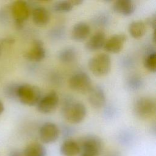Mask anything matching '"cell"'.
I'll return each mask as SVG.
<instances>
[{"label":"cell","instance_id":"3957f363","mask_svg":"<svg viewBox=\"0 0 156 156\" xmlns=\"http://www.w3.org/2000/svg\"><path fill=\"white\" fill-rule=\"evenodd\" d=\"M41 98L40 88L30 84H20L17 99L23 104L28 106L36 105Z\"/></svg>","mask_w":156,"mask_h":156},{"label":"cell","instance_id":"603a6c76","mask_svg":"<svg viewBox=\"0 0 156 156\" xmlns=\"http://www.w3.org/2000/svg\"><path fill=\"white\" fill-rule=\"evenodd\" d=\"M19 85L20 84L18 83H11L7 85L4 90L5 96L10 99H17V93Z\"/></svg>","mask_w":156,"mask_h":156},{"label":"cell","instance_id":"d6986e66","mask_svg":"<svg viewBox=\"0 0 156 156\" xmlns=\"http://www.w3.org/2000/svg\"><path fill=\"white\" fill-rule=\"evenodd\" d=\"M129 32L134 38H141L146 32V23L141 20L132 22L129 26Z\"/></svg>","mask_w":156,"mask_h":156},{"label":"cell","instance_id":"e0dca14e","mask_svg":"<svg viewBox=\"0 0 156 156\" xmlns=\"http://www.w3.org/2000/svg\"><path fill=\"white\" fill-rule=\"evenodd\" d=\"M60 152L63 156H77L80 154V149L77 141L68 139L62 143Z\"/></svg>","mask_w":156,"mask_h":156},{"label":"cell","instance_id":"30bf717a","mask_svg":"<svg viewBox=\"0 0 156 156\" xmlns=\"http://www.w3.org/2000/svg\"><path fill=\"white\" fill-rule=\"evenodd\" d=\"M46 57V49L41 40H34L29 49L24 54V57L30 62H39Z\"/></svg>","mask_w":156,"mask_h":156},{"label":"cell","instance_id":"8992f818","mask_svg":"<svg viewBox=\"0 0 156 156\" xmlns=\"http://www.w3.org/2000/svg\"><path fill=\"white\" fill-rule=\"evenodd\" d=\"M10 12L14 19L16 28L21 29L24 22L28 19L30 14V7L27 2L18 0L10 5Z\"/></svg>","mask_w":156,"mask_h":156},{"label":"cell","instance_id":"277c9868","mask_svg":"<svg viewBox=\"0 0 156 156\" xmlns=\"http://www.w3.org/2000/svg\"><path fill=\"white\" fill-rule=\"evenodd\" d=\"M111 65V58L106 53L96 54L88 62V68L90 71L98 77L106 76L110 71Z\"/></svg>","mask_w":156,"mask_h":156},{"label":"cell","instance_id":"484cf974","mask_svg":"<svg viewBox=\"0 0 156 156\" xmlns=\"http://www.w3.org/2000/svg\"><path fill=\"white\" fill-rule=\"evenodd\" d=\"M71 3L73 4V6L80 5V4H82L83 2V1H80V0H71Z\"/></svg>","mask_w":156,"mask_h":156},{"label":"cell","instance_id":"44dd1931","mask_svg":"<svg viewBox=\"0 0 156 156\" xmlns=\"http://www.w3.org/2000/svg\"><path fill=\"white\" fill-rule=\"evenodd\" d=\"M156 53L155 51L148 52L145 55L143 60L144 68L151 73H155L156 71Z\"/></svg>","mask_w":156,"mask_h":156},{"label":"cell","instance_id":"2e32d148","mask_svg":"<svg viewBox=\"0 0 156 156\" xmlns=\"http://www.w3.org/2000/svg\"><path fill=\"white\" fill-rule=\"evenodd\" d=\"M33 22L38 26L46 25L50 20V14L48 10L43 7H35L32 12Z\"/></svg>","mask_w":156,"mask_h":156},{"label":"cell","instance_id":"5bb4252c","mask_svg":"<svg viewBox=\"0 0 156 156\" xmlns=\"http://www.w3.org/2000/svg\"><path fill=\"white\" fill-rule=\"evenodd\" d=\"M106 41L105 34L103 31L95 32L87 41L85 48L87 50L94 52L104 48Z\"/></svg>","mask_w":156,"mask_h":156},{"label":"cell","instance_id":"ba28073f","mask_svg":"<svg viewBox=\"0 0 156 156\" xmlns=\"http://www.w3.org/2000/svg\"><path fill=\"white\" fill-rule=\"evenodd\" d=\"M59 98L55 91H51L44 96L41 97L37 103V108L43 114H49L54 112L58 104Z\"/></svg>","mask_w":156,"mask_h":156},{"label":"cell","instance_id":"4fadbf2b","mask_svg":"<svg viewBox=\"0 0 156 156\" xmlns=\"http://www.w3.org/2000/svg\"><path fill=\"white\" fill-rule=\"evenodd\" d=\"M90 32V26L85 22L80 21L73 27L71 32V38L74 41L81 42L88 38Z\"/></svg>","mask_w":156,"mask_h":156},{"label":"cell","instance_id":"7a4b0ae2","mask_svg":"<svg viewBox=\"0 0 156 156\" xmlns=\"http://www.w3.org/2000/svg\"><path fill=\"white\" fill-rule=\"evenodd\" d=\"M64 118L71 124H79L85 118L87 109L83 104L74 101H68L62 107Z\"/></svg>","mask_w":156,"mask_h":156},{"label":"cell","instance_id":"d4e9b609","mask_svg":"<svg viewBox=\"0 0 156 156\" xmlns=\"http://www.w3.org/2000/svg\"><path fill=\"white\" fill-rule=\"evenodd\" d=\"M8 156H24V155L23 151L22 152L18 149H13L9 152Z\"/></svg>","mask_w":156,"mask_h":156},{"label":"cell","instance_id":"8fae6325","mask_svg":"<svg viewBox=\"0 0 156 156\" xmlns=\"http://www.w3.org/2000/svg\"><path fill=\"white\" fill-rule=\"evenodd\" d=\"M126 40L124 34H115L106 40L104 48L107 52L118 53L122 49Z\"/></svg>","mask_w":156,"mask_h":156},{"label":"cell","instance_id":"9c48e42d","mask_svg":"<svg viewBox=\"0 0 156 156\" xmlns=\"http://www.w3.org/2000/svg\"><path fill=\"white\" fill-rule=\"evenodd\" d=\"M59 136L58 126L51 122L44 123L39 130V137L42 143L50 144L55 142Z\"/></svg>","mask_w":156,"mask_h":156},{"label":"cell","instance_id":"ffe728a7","mask_svg":"<svg viewBox=\"0 0 156 156\" xmlns=\"http://www.w3.org/2000/svg\"><path fill=\"white\" fill-rule=\"evenodd\" d=\"M77 57V51L73 47H66L60 50L58 53V60L64 63L73 62Z\"/></svg>","mask_w":156,"mask_h":156},{"label":"cell","instance_id":"9a60e30c","mask_svg":"<svg viewBox=\"0 0 156 156\" xmlns=\"http://www.w3.org/2000/svg\"><path fill=\"white\" fill-rule=\"evenodd\" d=\"M112 9L116 13L130 16L135 10V4L131 0H117L113 2Z\"/></svg>","mask_w":156,"mask_h":156},{"label":"cell","instance_id":"ac0fdd59","mask_svg":"<svg viewBox=\"0 0 156 156\" xmlns=\"http://www.w3.org/2000/svg\"><path fill=\"white\" fill-rule=\"evenodd\" d=\"M24 156H46V150L44 146L37 142L29 144L23 151Z\"/></svg>","mask_w":156,"mask_h":156},{"label":"cell","instance_id":"7402d4cb","mask_svg":"<svg viewBox=\"0 0 156 156\" xmlns=\"http://www.w3.org/2000/svg\"><path fill=\"white\" fill-rule=\"evenodd\" d=\"M73 7L71 1H60L53 4L52 10L58 13H67L70 12Z\"/></svg>","mask_w":156,"mask_h":156},{"label":"cell","instance_id":"52a82bcc","mask_svg":"<svg viewBox=\"0 0 156 156\" xmlns=\"http://www.w3.org/2000/svg\"><path fill=\"white\" fill-rule=\"evenodd\" d=\"M68 83L71 90L80 93H88L93 87L89 75L82 71L72 75L69 79Z\"/></svg>","mask_w":156,"mask_h":156},{"label":"cell","instance_id":"5b68a950","mask_svg":"<svg viewBox=\"0 0 156 156\" xmlns=\"http://www.w3.org/2000/svg\"><path fill=\"white\" fill-rule=\"evenodd\" d=\"M155 101L149 97H141L134 102L133 111L136 116L142 119L152 117L155 113Z\"/></svg>","mask_w":156,"mask_h":156},{"label":"cell","instance_id":"7c38bea8","mask_svg":"<svg viewBox=\"0 0 156 156\" xmlns=\"http://www.w3.org/2000/svg\"><path fill=\"white\" fill-rule=\"evenodd\" d=\"M88 94L89 103L93 107L100 108L104 105L106 101L105 94L103 88L101 86L96 85L92 87Z\"/></svg>","mask_w":156,"mask_h":156},{"label":"cell","instance_id":"6da1fadb","mask_svg":"<svg viewBox=\"0 0 156 156\" xmlns=\"http://www.w3.org/2000/svg\"><path fill=\"white\" fill-rule=\"evenodd\" d=\"M80 149V155L92 156L99 155L104 148L102 140L95 135H87L77 141Z\"/></svg>","mask_w":156,"mask_h":156},{"label":"cell","instance_id":"4316f807","mask_svg":"<svg viewBox=\"0 0 156 156\" xmlns=\"http://www.w3.org/2000/svg\"><path fill=\"white\" fill-rule=\"evenodd\" d=\"M105 156H120V155L118 152H116L112 151V152L107 154L105 155Z\"/></svg>","mask_w":156,"mask_h":156},{"label":"cell","instance_id":"f1b7e54d","mask_svg":"<svg viewBox=\"0 0 156 156\" xmlns=\"http://www.w3.org/2000/svg\"><path fill=\"white\" fill-rule=\"evenodd\" d=\"M80 156H92V155H80Z\"/></svg>","mask_w":156,"mask_h":156},{"label":"cell","instance_id":"cb8c5ba5","mask_svg":"<svg viewBox=\"0 0 156 156\" xmlns=\"http://www.w3.org/2000/svg\"><path fill=\"white\" fill-rule=\"evenodd\" d=\"M155 22H156V15H155V14H154L147 19L146 23L149 26H150L154 30H155Z\"/></svg>","mask_w":156,"mask_h":156},{"label":"cell","instance_id":"83f0119b","mask_svg":"<svg viewBox=\"0 0 156 156\" xmlns=\"http://www.w3.org/2000/svg\"><path fill=\"white\" fill-rule=\"evenodd\" d=\"M4 106L3 103L0 101V115H1L2 113V112H4Z\"/></svg>","mask_w":156,"mask_h":156}]
</instances>
